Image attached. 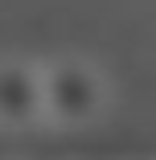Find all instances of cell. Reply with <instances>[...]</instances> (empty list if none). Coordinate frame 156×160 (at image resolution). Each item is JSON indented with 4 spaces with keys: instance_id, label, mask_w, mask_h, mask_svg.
Returning <instances> with one entry per match:
<instances>
[{
    "instance_id": "6da1fadb",
    "label": "cell",
    "mask_w": 156,
    "mask_h": 160,
    "mask_svg": "<svg viewBox=\"0 0 156 160\" xmlns=\"http://www.w3.org/2000/svg\"><path fill=\"white\" fill-rule=\"evenodd\" d=\"M99 78L78 62H62L49 74H41V111L58 123H82L99 111Z\"/></svg>"
},
{
    "instance_id": "7a4b0ae2",
    "label": "cell",
    "mask_w": 156,
    "mask_h": 160,
    "mask_svg": "<svg viewBox=\"0 0 156 160\" xmlns=\"http://www.w3.org/2000/svg\"><path fill=\"white\" fill-rule=\"evenodd\" d=\"M41 111V74L21 66V62H4L0 66V123H33Z\"/></svg>"
}]
</instances>
